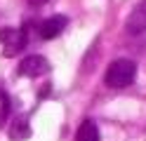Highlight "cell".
Instances as JSON below:
<instances>
[{
  "label": "cell",
  "mask_w": 146,
  "mask_h": 141,
  "mask_svg": "<svg viewBox=\"0 0 146 141\" xmlns=\"http://www.w3.org/2000/svg\"><path fill=\"white\" fill-rule=\"evenodd\" d=\"M137 78V64L132 59H115L108 64V68L104 73V82L113 89L130 87Z\"/></svg>",
  "instance_id": "obj_1"
},
{
  "label": "cell",
  "mask_w": 146,
  "mask_h": 141,
  "mask_svg": "<svg viewBox=\"0 0 146 141\" xmlns=\"http://www.w3.org/2000/svg\"><path fill=\"white\" fill-rule=\"evenodd\" d=\"M26 42H29L26 28H3V31H0V45H3V54L5 56L19 54L26 47Z\"/></svg>",
  "instance_id": "obj_2"
},
{
  "label": "cell",
  "mask_w": 146,
  "mask_h": 141,
  "mask_svg": "<svg viewBox=\"0 0 146 141\" xmlns=\"http://www.w3.org/2000/svg\"><path fill=\"white\" fill-rule=\"evenodd\" d=\"M50 68H52V66H50V61L45 59V56L31 54V56H26V59H21L19 75H24V78H40V75H47Z\"/></svg>",
  "instance_id": "obj_3"
},
{
  "label": "cell",
  "mask_w": 146,
  "mask_h": 141,
  "mask_svg": "<svg viewBox=\"0 0 146 141\" xmlns=\"http://www.w3.org/2000/svg\"><path fill=\"white\" fill-rule=\"evenodd\" d=\"M66 26H68V19L64 17V14H52V17H47L38 26V35L42 38V40H52V38L61 35Z\"/></svg>",
  "instance_id": "obj_4"
},
{
  "label": "cell",
  "mask_w": 146,
  "mask_h": 141,
  "mask_svg": "<svg viewBox=\"0 0 146 141\" xmlns=\"http://www.w3.org/2000/svg\"><path fill=\"white\" fill-rule=\"evenodd\" d=\"M127 33L130 35H141L146 31V0H139V3L134 5V9L130 12V17H127Z\"/></svg>",
  "instance_id": "obj_5"
},
{
  "label": "cell",
  "mask_w": 146,
  "mask_h": 141,
  "mask_svg": "<svg viewBox=\"0 0 146 141\" xmlns=\"http://www.w3.org/2000/svg\"><path fill=\"white\" fill-rule=\"evenodd\" d=\"M76 141H99V127L92 120H85L76 132Z\"/></svg>",
  "instance_id": "obj_6"
},
{
  "label": "cell",
  "mask_w": 146,
  "mask_h": 141,
  "mask_svg": "<svg viewBox=\"0 0 146 141\" xmlns=\"http://www.w3.org/2000/svg\"><path fill=\"white\" fill-rule=\"evenodd\" d=\"M29 134H31V129H29L26 118H17L12 125V139H29Z\"/></svg>",
  "instance_id": "obj_7"
},
{
  "label": "cell",
  "mask_w": 146,
  "mask_h": 141,
  "mask_svg": "<svg viewBox=\"0 0 146 141\" xmlns=\"http://www.w3.org/2000/svg\"><path fill=\"white\" fill-rule=\"evenodd\" d=\"M26 3H29V5H33V7H40V5H45V3H47V0H26Z\"/></svg>",
  "instance_id": "obj_8"
}]
</instances>
